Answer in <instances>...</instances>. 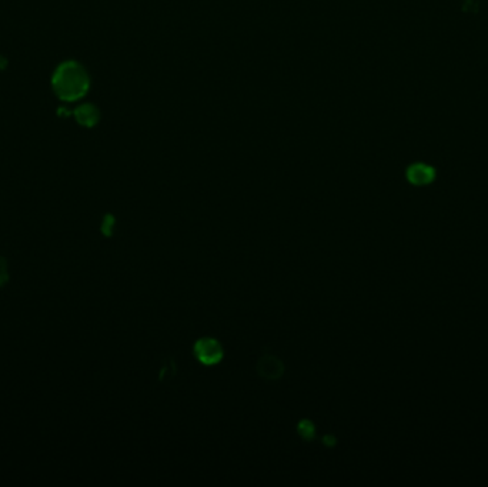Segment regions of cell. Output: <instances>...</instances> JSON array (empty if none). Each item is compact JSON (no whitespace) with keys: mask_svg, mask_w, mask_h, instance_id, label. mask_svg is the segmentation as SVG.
<instances>
[{"mask_svg":"<svg viewBox=\"0 0 488 487\" xmlns=\"http://www.w3.org/2000/svg\"><path fill=\"white\" fill-rule=\"evenodd\" d=\"M435 178V171L431 166L424 163H415L407 169V179L415 186H426Z\"/></svg>","mask_w":488,"mask_h":487,"instance_id":"obj_4","label":"cell"},{"mask_svg":"<svg viewBox=\"0 0 488 487\" xmlns=\"http://www.w3.org/2000/svg\"><path fill=\"white\" fill-rule=\"evenodd\" d=\"M256 372L260 377H263L265 380L273 381L280 379L284 373V364L283 361L273 356V355H265L261 356L256 364Z\"/></svg>","mask_w":488,"mask_h":487,"instance_id":"obj_3","label":"cell"},{"mask_svg":"<svg viewBox=\"0 0 488 487\" xmlns=\"http://www.w3.org/2000/svg\"><path fill=\"white\" fill-rule=\"evenodd\" d=\"M297 431H299V434L304 440H311V439H315V436H316V426L311 420L303 419L297 425Z\"/></svg>","mask_w":488,"mask_h":487,"instance_id":"obj_6","label":"cell"},{"mask_svg":"<svg viewBox=\"0 0 488 487\" xmlns=\"http://www.w3.org/2000/svg\"><path fill=\"white\" fill-rule=\"evenodd\" d=\"M196 359L204 366H215L224 357L223 346L213 337H202L193 346Z\"/></svg>","mask_w":488,"mask_h":487,"instance_id":"obj_2","label":"cell"},{"mask_svg":"<svg viewBox=\"0 0 488 487\" xmlns=\"http://www.w3.org/2000/svg\"><path fill=\"white\" fill-rule=\"evenodd\" d=\"M51 88L63 102L82 99L90 88V76L86 69L75 60L60 63L51 78Z\"/></svg>","mask_w":488,"mask_h":487,"instance_id":"obj_1","label":"cell"},{"mask_svg":"<svg viewBox=\"0 0 488 487\" xmlns=\"http://www.w3.org/2000/svg\"><path fill=\"white\" fill-rule=\"evenodd\" d=\"M114 229V217L112 215H106L101 223V232L106 236H112Z\"/></svg>","mask_w":488,"mask_h":487,"instance_id":"obj_7","label":"cell"},{"mask_svg":"<svg viewBox=\"0 0 488 487\" xmlns=\"http://www.w3.org/2000/svg\"><path fill=\"white\" fill-rule=\"evenodd\" d=\"M73 116L76 119V121L79 125L84 126V128H93L99 123L100 120V112L96 106L90 103H84L80 104L79 108L75 109Z\"/></svg>","mask_w":488,"mask_h":487,"instance_id":"obj_5","label":"cell"},{"mask_svg":"<svg viewBox=\"0 0 488 487\" xmlns=\"http://www.w3.org/2000/svg\"><path fill=\"white\" fill-rule=\"evenodd\" d=\"M323 443L328 447H333L337 444V439L334 436H330V434H327V436L323 438Z\"/></svg>","mask_w":488,"mask_h":487,"instance_id":"obj_8","label":"cell"}]
</instances>
